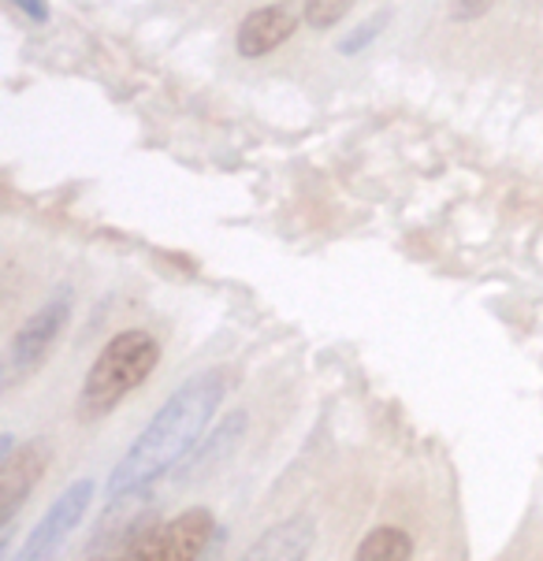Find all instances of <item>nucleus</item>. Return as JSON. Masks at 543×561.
<instances>
[{"label":"nucleus","instance_id":"nucleus-13","mask_svg":"<svg viewBox=\"0 0 543 561\" xmlns=\"http://www.w3.org/2000/svg\"><path fill=\"white\" fill-rule=\"evenodd\" d=\"M12 4L31 19V23H45V19H49V0H12Z\"/></svg>","mask_w":543,"mask_h":561},{"label":"nucleus","instance_id":"nucleus-5","mask_svg":"<svg viewBox=\"0 0 543 561\" xmlns=\"http://www.w3.org/2000/svg\"><path fill=\"white\" fill-rule=\"evenodd\" d=\"M53 461V443L49 439H31L19 450H12V458L0 469V520L12 525L19 506L31 499V491L37 488V480L45 477Z\"/></svg>","mask_w":543,"mask_h":561},{"label":"nucleus","instance_id":"nucleus-10","mask_svg":"<svg viewBox=\"0 0 543 561\" xmlns=\"http://www.w3.org/2000/svg\"><path fill=\"white\" fill-rule=\"evenodd\" d=\"M350 4H354V0H306L302 23L313 26V31H328V26H336L339 19L350 12Z\"/></svg>","mask_w":543,"mask_h":561},{"label":"nucleus","instance_id":"nucleus-1","mask_svg":"<svg viewBox=\"0 0 543 561\" xmlns=\"http://www.w3.org/2000/svg\"><path fill=\"white\" fill-rule=\"evenodd\" d=\"M224 391H227V376L220 368H205V373L190 376L186 383L157 409V416L146 424V432L131 443V450L123 454L120 465L112 469L109 483H104L109 506L127 502L131 494L154 488L165 472L183 465L190 454H194L205 427L213 424L216 409L224 402Z\"/></svg>","mask_w":543,"mask_h":561},{"label":"nucleus","instance_id":"nucleus-7","mask_svg":"<svg viewBox=\"0 0 543 561\" xmlns=\"http://www.w3.org/2000/svg\"><path fill=\"white\" fill-rule=\"evenodd\" d=\"M208 539H213V513L194 506L165 525H154L149 547H154V561H202Z\"/></svg>","mask_w":543,"mask_h":561},{"label":"nucleus","instance_id":"nucleus-8","mask_svg":"<svg viewBox=\"0 0 543 561\" xmlns=\"http://www.w3.org/2000/svg\"><path fill=\"white\" fill-rule=\"evenodd\" d=\"M313 543H317V520L313 517H287L280 525L253 539L242 561H306Z\"/></svg>","mask_w":543,"mask_h":561},{"label":"nucleus","instance_id":"nucleus-12","mask_svg":"<svg viewBox=\"0 0 543 561\" xmlns=\"http://www.w3.org/2000/svg\"><path fill=\"white\" fill-rule=\"evenodd\" d=\"M491 4H495V0H451V12H446V15H451L454 23H473V19L488 15Z\"/></svg>","mask_w":543,"mask_h":561},{"label":"nucleus","instance_id":"nucleus-4","mask_svg":"<svg viewBox=\"0 0 543 561\" xmlns=\"http://www.w3.org/2000/svg\"><path fill=\"white\" fill-rule=\"evenodd\" d=\"M93 488H98L93 480H75L71 488H64L60 499L45 510V517L37 520L34 531L26 536V543L19 547L15 554H8L4 561H56L60 547L71 539V531L82 525L86 510H90V502H93Z\"/></svg>","mask_w":543,"mask_h":561},{"label":"nucleus","instance_id":"nucleus-3","mask_svg":"<svg viewBox=\"0 0 543 561\" xmlns=\"http://www.w3.org/2000/svg\"><path fill=\"white\" fill-rule=\"evenodd\" d=\"M68 320H71V294H56V298L45 301L31 320H23V328H19L12 342H8L4 387H12L23 376H31L34 368L53 354L56 339L64 335Z\"/></svg>","mask_w":543,"mask_h":561},{"label":"nucleus","instance_id":"nucleus-6","mask_svg":"<svg viewBox=\"0 0 543 561\" xmlns=\"http://www.w3.org/2000/svg\"><path fill=\"white\" fill-rule=\"evenodd\" d=\"M298 23H302V12L291 4L253 8L235 31V53L242 56V60H261V56L280 49L283 42H291Z\"/></svg>","mask_w":543,"mask_h":561},{"label":"nucleus","instance_id":"nucleus-9","mask_svg":"<svg viewBox=\"0 0 543 561\" xmlns=\"http://www.w3.org/2000/svg\"><path fill=\"white\" fill-rule=\"evenodd\" d=\"M409 554H414L409 531L395 528V525H380L358 543L354 561H409Z\"/></svg>","mask_w":543,"mask_h":561},{"label":"nucleus","instance_id":"nucleus-11","mask_svg":"<svg viewBox=\"0 0 543 561\" xmlns=\"http://www.w3.org/2000/svg\"><path fill=\"white\" fill-rule=\"evenodd\" d=\"M387 19H391V12H376L373 19H365V23H361L358 31H350L347 37H342V42H339V53H342V56H354V53H361V49H369V45L376 42V34L387 26Z\"/></svg>","mask_w":543,"mask_h":561},{"label":"nucleus","instance_id":"nucleus-2","mask_svg":"<svg viewBox=\"0 0 543 561\" xmlns=\"http://www.w3.org/2000/svg\"><path fill=\"white\" fill-rule=\"evenodd\" d=\"M160 365V342L149 331H120L101 346L79 391V416L101 421L116 409L131 391H138Z\"/></svg>","mask_w":543,"mask_h":561}]
</instances>
